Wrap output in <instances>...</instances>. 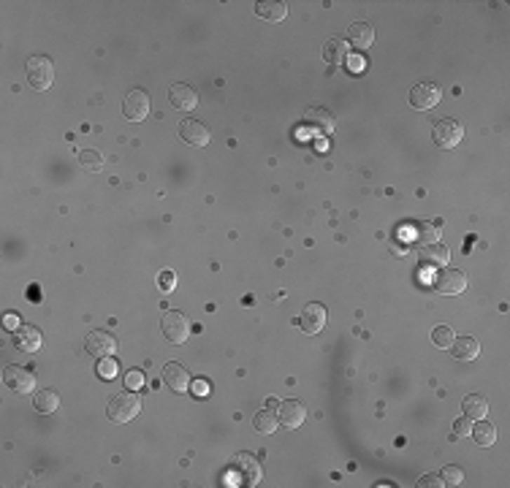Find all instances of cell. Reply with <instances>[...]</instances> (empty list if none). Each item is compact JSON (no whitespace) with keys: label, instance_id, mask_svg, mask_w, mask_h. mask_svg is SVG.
Masks as SVG:
<instances>
[{"label":"cell","instance_id":"35","mask_svg":"<svg viewBox=\"0 0 510 488\" xmlns=\"http://www.w3.org/2000/svg\"><path fill=\"white\" fill-rule=\"evenodd\" d=\"M174 283H177V277H174L171 271H161V285H163V290H174Z\"/></svg>","mask_w":510,"mask_h":488},{"label":"cell","instance_id":"27","mask_svg":"<svg viewBox=\"0 0 510 488\" xmlns=\"http://www.w3.org/2000/svg\"><path fill=\"white\" fill-rule=\"evenodd\" d=\"M79 163H82L84 171H90V174H98L103 168V158L98 152H93V149H84L82 155H79Z\"/></svg>","mask_w":510,"mask_h":488},{"label":"cell","instance_id":"2","mask_svg":"<svg viewBox=\"0 0 510 488\" xmlns=\"http://www.w3.org/2000/svg\"><path fill=\"white\" fill-rule=\"evenodd\" d=\"M27 81H30V87L33 90H49L52 87V81H55V62L49 60V57H43V55H33L30 60H27Z\"/></svg>","mask_w":510,"mask_h":488},{"label":"cell","instance_id":"30","mask_svg":"<svg viewBox=\"0 0 510 488\" xmlns=\"http://www.w3.org/2000/svg\"><path fill=\"white\" fill-rule=\"evenodd\" d=\"M440 477H443V483H445V486H459V483L464 480V472H462L459 467H450L448 464V467H443Z\"/></svg>","mask_w":510,"mask_h":488},{"label":"cell","instance_id":"18","mask_svg":"<svg viewBox=\"0 0 510 488\" xmlns=\"http://www.w3.org/2000/svg\"><path fill=\"white\" fill-rule=\"evenodd\" d=\"M418 258H421V264H429V266H448L450 264V250L440 242L424 244V247L418 250Z\"/></svg>","mask_w":510,"mask_h":488},{"label":"cell","instance_id":"9","mask_svg":"<svg viewBox=\"0 0 510 488\" xmlns=\"http://www.w3.org/2000/svg\"><path fill=\"white\" fill-rule=\"evenodd\" d=\"M304 125L307 128H312L315 133H321V136H328V133H334V114L323 109V106H307L304 111Z\"/></svg>","mask_w":510,"mask_h":488},{"label":"cell","instance_id":"3","mask_svg":"<svg viewBox=\"0 0 510 488\" xmlns=\"http://www.w3.org/2000/svg\"><path fill=\"white\" fill-rule=\"evenodd\" d=\"M431 139H434V144L440 149H453V147H459L462 139H464V128H462V122L450 120V117L437 120L434 128H431Z\"/></svg>","mask_w":510,"mask_h":488},{"label":"cell","instance_id":"29","mask_svg":"<svg viewBox=\"0 0 510 488\" xmlns=\"http://www.w3.org/2000/svg\"><path fill=\"white\" fill-rule=\"evenodd\" d=\"M95 374H98L101 380H114V377H117V364H114V358H112V355H109V358H98Z\"/></svg>","mask_w":510,"mask_h":488},{"label":"cell","instance_id":"22","mask_svg":"<svg viewBox=\"0 0 510 488\" xmlns=\"http://www.w3.org/2000/svg\"><path fill=\"white\" fill-rule=\"evenodd\" d=\"M462 409H464V418H475V421H481V418H486V412H489V402H486V396H481V393H469L464 396V402H462Z\"/></svg>","mask_w":510,"mask_h":488},{"label":"cell","instance_id":"28","mask_svg":"<svg viewBox=\"0 0 510 488\" xmlns=\"http://www.w3.org/2000/svg\"><path fill=\"white\" fill-rule=\"evenodd\" d=\"M453 339H456V334L450 331L448 325H437V328L431 331V342H434L437 347H443V350H448Z\"/></svg>","mask_w":510,"mask_h":488},{"label":"cell","instance_id":"19","mask_svg":"<svg viewBox=\"0 0 510 488\" xmlns=\"http://www.w3.org/2000/svg\"><path fill=\"white\" fill-rule=\"evenodd\" d=\"M347 41L356 46V49H369L375 43V27L367 22H356L347 27Z\"/></svg>","mask_w":510,"mask_h":488},{"label":"cell","instance_id":"8","mask_svg":"<svg viewBox=\"0 0 510 488\" xmlns=\"http://www.w3.org/2000/svg\"><path fill=\"white\" fill-rule=\"evenodd\" d=\"M434 287H437V293H443V296H459V293L467 287V277H464V271H459V269H443V271L437 274V280H434Z\"/></svg>","mask_w":510,"mask_h":488},{"label":"cell","instance_id":"24","mask_svg":"<svg viewBox=\"0 0 510 488\" xmlns=\"http://www.w3.org/2000/svg\"><path fill=\"white\" fill-rule=\"evenodd\" d=\"M33 407H36V412H43V415H49V412H55L58 407H60V396L52 391V388H43V391H36L33 393Z\"/></svg>","mask_w":510,"mask_h":488},{"label":"cell","instance_id":"21","mask_svg":"<svg viewBox=\"0 0 510 488\" xmlns=\"http://www.w3.org/2000/svg\"><path fill=\"white\" fill-rule=\"evenodd\" d=\"M323 57H326V62H331V65H342V62L350 60V49H347V41L345 39H328L326 46H323Z\"/></svg>","mask_w":510,"mask_h":488},{"label":"cell","instance_id":"13","mask_svg":"<svg viewBox=\"0 0 510 488\" xmlns=\"http://www.w3.org/2000/svg\"><path fill=\"white\" fill-rule=\"evenodd\" d=\"M168 101L177 111H193L199 106V93L190 84H171L168 87Z\"/></svg>","mask_w":510,"mask_h":488},{"label":"cell","instance_id":"34","mask_svg":"<svg viewBox=\"0 0 510 488\" xmlns=\"http://www.w3.org/2000/svg\"><path fill=\"white\" fill-rule=\"evenodd\" d=\"M190 391H193V396H199V399H204L206 393H209V386H206L204 380H196V383H190Z\"/></svg>","mask_w":510,"mask_h":488},{"label":"cell","instance_id":"10","mask_svg":"<svg viewBox=\"0 0 510 488\" xmlns=\"http://www.w3.org/2000/svg\"><path fill=\"white\" fill-rule=\"evenodd\" d=\"M299 325L304 334H321L326 328V306L318 304V301L307 304L299 315Z\"/></svg>","mask_w":510,"mask_h":488},{"label":"cell","instance_id":"7","mask_svg":"<svg viewBox=\"0 0 510 488\" xmlns=\"http://www.w3.org/2000/svg\"><path fill=\"white\" fill-rule=\"evenodd\" d=\"M3 383L11 388V391H17V393H33L36 391V374L30 372V369H25V366H8L6 372H3Z\"/></svg>","mask_w":510,"mask_h":488},{"label":"cell","instance_id":"15","mask_svg":"<svg viewBox=\"0 0 510 488\" xmlns=\"http://www.w3.org/2000/svg\"><path fill=\"white\" fill-rule=\"evenodd\" d=\"M163 383L177 393H187L190 391V372L177 361H168L163 366Z\"/></svg>","mask_w":510,"mask_h":488},{"label":"cell","instance_id":"16","mask_svg":"<svg viewBox=\"0 0 510 488\" xmlns=\"http://www.w3.org/2000/svg\"><path fill=\"white\" fill-rule=\"evenodd\" d=\"M14 342H17V347H20L22 353H39L43 345L41 339V331L36 328V325H20L17 331H14Z\"/></svg>","mask_w":510,"mask_h":488},{"label":"cell","instance_id":"5","mask_svg":"<svg viewBox=\"0 0 510 488\" xmlns=\"http://www.w3.org/2000/svg\"><path fill=\"white\" fill-rule=\"evenodd\" d=\"M123 114H125V120H130V122L147 120V114H149V95H147V90L136 87V90H130V93L125 95Z\"/></svg>","mask_w":510,"mask_h":488},{"label":"cell","instance_id":"33","mask_svg":"<svg viewBox=\"0 0 510 488\" xmlns=\"http://www.w3.org/2000/svg\"><path fill=\"white\" fill-rule=\"evenodd\" d=\"M418 488H445V483H443L440 475H424V477L418 480Z\"/></svg>","mask_w":510,"mask_h":488},{"label":"cell","instance_id":"11","mask_svg":"<svg viewBox=\"0 0 510 488\" xmlns=\"http://www.w3.org/2000/svg\"><path fill=\"white\" fill-rule=\"evenodd\" d=\"M87 353H93L95 358H109L112 353H117V339L109 331H90L87 334Z\"/></svg>","mask_w":510,"mask_h":488},{"label":"cell","instance_id":"36","mask_svg":"<svg viewBox=\"0 0 510 488\" xmlns=\"http://www.w3.org/2000/svg\"><path fill=\"white\" fill-rule=\"evenodd\" d=\"M6 328H20V320H17L14 315H8V318H6Z\"/></svg>","mask_w":510,"mask_h":488},{"label":"cell","instance_id":"32","mask_svg":"<svg viewBox=\"0 0 510 488\" xmlns=\"http://www.w3.org/2000/svg\"><path fill=\"white\" fill-rule=\"evenodd\" d=\"M469 431H472V421L469 418H459L456 423H453V437H469Z\"/></svg>","mask_w":510,"mask_h":488},{"label":"cell","instance_id":"17","mask_svg":"<svg viewBox=\"0 0 510 488\" xmlns=\"http://www.w3.org/2000/svg\"><path fill=\"white\" fill-rule=\"evenodd\" d=\"M450 355L453 358H459V361H475L478 355H481V345H478V339H472V337H456L453 342H450Z\"/></svg>","mask_w":510,"mask_h":488},{"label":"cell","instance_id":"14","mask_svg":"<svg viewBox=\"0 0 510 488\" xmlns=\"http://www.w3.org/2000/svg\"><path fill=\"white\" fill-rule=\"evenodd\" d=\"M277 421H280V426L286 428H299L307 421V407L299 399H288V402L280 405Z\"/></svg>","mask_w":510,"mask_h":488},{"label":"cell","instance_id":"31","mask_svg":"<svg viewBox=\"0 0 510 488\" xmlns=\"http://www.w3.org/2000/svg\"><path fill=\"white\" fill-rule=\"evenodd\" d=\"M125 386L130 388V391H139V388L144 386V374H142V372H139V369L128 372V374H125Z\"/></svg>","mask_w":510,"mask_h":488},{"label":"cell","instance_id":"6","mask_svg":"<svg viewBox=\"0 0 510 488\" xmlns=\"http://www.w3.org/2000/svg\"><path fill=\"white\" fill-rule=\"evenodd\" d=\"M440 98H443V90L434 81H421L410 93V106L412 109H421V111H429V109H434L440 103Z\"/></svg>","mask_w":510,"mask_h":488},{"label":"cell","instance_id":"1","mask_svg":"<svg viewBox=\"0 0 510 488\" xmlns=\"http://www.w3.org/2000/svg\"><path fill=\"white\" fill-rule=\"evenodd\" d=\"M142 412V399L136 396V393H117L112 402H109V409H106V415H109V421H114V423H128V421H133L136 415Z\"/></svg>","mask_w":510,"mask_h":488},{"label":"cell","instance_id":"20","mask_svg":"<svg viewBox=\"0 0 510 488\" xmlns=\"http://www.w3.org/2000/svg\"><path fill=\"white\" fill-rule=\"evenodd\" d=\"M255 17L266 22H283L288 17V6L283 0H261L255 3Z\"/></svg>","mask_w":510,"mask_h":488},{"label":"cell","instance_id":"25","mask_svg":"<svg viewBox=\"0 0 510 488\" xmlns=\"http://www.w3.org/2000/svg\"><path fill=\"white\" fill-rule=\"evenodd\" d=\"M469 437H475V442L481 447H489L497 442V428H494V423H489V421H478L475 426H472V431H469Z\"/></svg>","mask_w":510,"mask_h":488},{"label":"cell","instance_id":"23","mask_svg":"<svg viewBox=\"0 0 510 488\" xmlns=\"http://www.w3.org/2000/svg\"><path fill=\"white\" fill-rule=\"evenodd\" d=\"M410 239L415 244H434L440 242V228L437 225H429V223H412V228H410Z\"/></svg>","mask_w":510,"mask_h":488},{"label":"cell","instance_id":"4","mask_svg":"<svg viewBox=\"0 0 510 488\" xmlns=\"http://www.w3.org/2000/svg\"><path fill=\"white\" fill-rule=\"evenodd\" d=\"M161 331H163V337L171 345H184L187 337H190V320H187V315H182V312L168 309L163 315V320H161Z\"/></svg>","mask_w":510,"mask_h":488},{"label":"cell","instance_id":"12","mask_svg":"<svg viewBox=\"0 0 510 488\" xmlns=\"http://www.w3.org/2000/svg\"><path fill=\"white\" fill-rule=\"evenodd\" d=\"M180 139L184 144H190V147H206V144L212 142V133H209V128H206L204 122L182 120L180 122Z\"/></svg>","mask_w":510,"mask_h":488},{"label":"cell","instance_id":"26","mask_svg":"<svg viewBox=\"0 0 510 488\" xmlns=\"http://www.w3.org/2000/svg\"><path fill=\"white\" fill-rule=\"evenodd\" d=\"M277 412H271V409H258L255 412V418H253V428L258 431V434H274L277 431Z\"/></svg>","mask_w":510,"mask_h":488}]
</instances>
